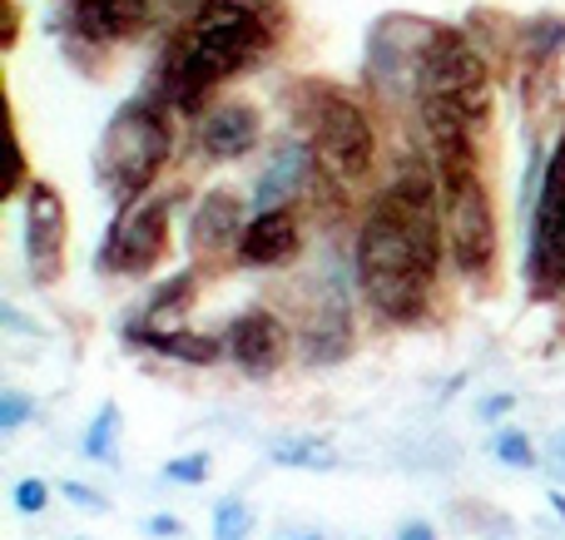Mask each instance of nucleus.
<instances>
[{
    "mask_svg": "<svg viewBox=\"0 0 565 540\" xmlns=\"http://www.w3.org/2000/svg\"><path fill=\"white\" fill-rule=\"evenodd\" d=\"M274 45V6L268 0H204L189 15L184 35L169 45L159 65V105L199 115L224 79L244 75Z\"/></svg>",
    "mask_w": 565,
    "mask_h": 540,
    "instance_id": "f257e3e1",
    "label": "nucleus"
},
{
    "mask_svg": "<svg viewBox=\"0 0 565 540\" xmlns=\"http://www.w3.org/2000/svg\"><path fill=\"white\" fill-rule=\"evenodd\" d=\"M352 268H358L362 303L372 307V317L397 323V327L427 317L441 268H431L427 258H422V248L412 244L407 224L397 218V208H392L387 198H377V204L362 214Z\"/></svg>",
    "mask_w": 565,
    "mask_h": 540,
    "instance_id": "f03ea898",
    "label": "nucleus"
},
{
    "mask_svg": "<svg viewBox=\"0 0 565 540\" xmlns=\"http://www.w3.org/2000/svg\"><path fill=\"white\" fill-rule=\"evenodd\" d=\"M169 105L159 99H129L115 119H109L105 139H99V179H105L109 198L129 208L149 184L159 179L174 134H169Z\"/></svg>",
    "mask_w": 565,
    "mask_h": 540,
    "instance_id": "7ed1b4c3",
    "label": "nucleus"
},
{
    "mask_svg": "<svg viewBox=\"0 0 565 540\" xmlns=\"http://www.w3.org/2000/svg\"><path fill=\"white\" fill-rule=\"evenodd\" d=\"M308 139H312L322 179L338 188L362 184L372 174V164H377L372 119L348 95H338V89H308Z\"/></svg>",
    "mask_w": 565,
    "mask_h": 540,
    "instance_id": "20e7f679",
    "label": "nucleus"
},
{
    "mask_svg": "<svg viewBox=\"0 0 565 540\" xmlns=\"http://www.w3.org/2000/svg\"><path fill=\"white\" fill-rule=\"evenodd\" d=\"M417 99H447L457 105L467 119H487L491 109V75L481 50L471 45L461 30H441L431 25L422 35V55H417V75H412Z\"/></svg>",
    "mask_w": 565,
    "mask_h": 540,
    "instance_id": "39448f33",
    "label": "nucleus"
},
{
    "mask_svg": "<svg viewBox=\"0 0 565 540\" xmlns=\"http://www.w3.org/2000/svg\"><path fill=\"white\" fill-rule=\"evenodd\" d=\"M526 283L536 298L565 293V129L541 169L536 198H531V248H526Z\"/></svg>",
    "mask_w": 565,
    "mask_h": 540,
    "instance_id": "423d86ee",
    "label": "nucleus"
},
{
    "mask_svg": "<svg viewBox=\"0 0 565 540\" xmlns=\"http://www.w3.org/2000/svg\"><path fill=\"white\" fill-rule=\"evenodd\" d=\"M441 218H447V258L467 283L487 288L491 273H497L501 258V228H497V208H491V194L481 179H467V184L447 188V204H441Z\"/></svg>",
    "mask_w": 565,
    "mask_h": 540,
    "instance_id": "0eeeda50",
    "label": "nucleus"
},
{
    "mask_svg": "<svg viewBox=\"0 0 565 540\" xmlns=\"http://www.w3.org/2000/svg\"><path fill=\"white\" fill-rule=\"evenodd\" d=\"M169 248V204H129L125 214L109 224L105 248H99V268L115 278H145L159 268Z\"/></svg>",
    "mask_w": 565,
    "mask_h": 540,
    "instance_id": "6e6552de",
    "label": "nucleus"
},
{
    "mask_svg": "<svg viewBox=\"0 0 565 540\" xmlns=\"http://www.w3.org/2000/svg\"><path fill=\"white\" fill-rule=\"evenodd\" d=\"M65 198L55 184H30L25 188V263L35 283H60L65 273Z\"/></svg>",
    "mask_w": 565,
    "mask_h": 540,
    "instance_id": "1a4fd4ad",
    "label": "nucleus"
},
{
    "mask_svg": "<svg viewBox=\"0 0 565 540\" xmlns=\"http://www.w3.org/2000/svg\"><path fill=\"white\" fill-rule=\"evenodd\" d=\"M224 343H228V357H234L238 372L268 377V372H278V363L288 357V327H282V317L268 313V307H248V313H238L234 323H228Z\"/></svg>",
    "mask_w": 565,
    "mask_h": 540,
    "instance_id": "9d476101",
    "label": "nucleus"
},
{
    "mask_svg": "<svg viewBox=\"0 0 565 540\" xmlns=\"http://www.w3.org/2000/svg\"><path fill=\"white\" fill-rule=\"evenodd\" d=\"M312 184H318V154H312V139L292 134V139H282V144L274 149V159H268L264 179H258V188H254V208L258 214H264V208H292Z\"/></svg>",
    "mask_w": 565,
    "mask_h": 540,
    "instance_id": "9b49d317",
    "label": "nucleus"
},
{
    "mask_svg": "<svg viewBox=\"0 0 565 540\" xmlns=\"http://www.w3.org/2000/svg\"><path fill=\"white\" fill-rule=\"evenodd\" d=\"M244 228H248L244 198H238L234 188H209V194L194 204V218H189V248H194V258L238 253Z\"/></svg>",
    "mask_w": 565,
    "mask_h": 540,
    "instance_id": "f8f14e48",
    "label": "nucleus"
},
{
    "mask_svg": "<svg viewBox=\"0 0 565 540\" xmlns=\"http://www.w3.org/2000/svg\"><path fill=\"white\" fill-rule=\"evenodd\" d=\"M302 253V224L292 208H264L248 218L244 238H238V263L244 268H288Z\"/></svg>",
    "mask_w": 565,
    "mask_h": 540,
    "instance_id": "ddd939ff",
    "label": "nucleus"
},
{
    "mask_svg": "<svg viewBox=\"0 0 565 540\" xmlns=\"http://www.w3.org/2000/svg\"><path fill=\"white\" fill-rule=\"evenodd\" d=\"M352 353V298L328 293L302 323V363L308 367H332Z\"/></svg>",
    "mask_w": 565,
    "mask_h": 540,
    "instance_id": "4468645a",
    "label": "nucleus"
},
{
    "mask_svg": "<svg viewBox=\"0 0 565 540\" xmlns=\"http://www.w3.org/2000/svg\"><path fill=\"white\" fill-rule=\"evenodd\" d=\"M199 149H204V159H244L248 149L264 139V119H258L254 105H244V99H228V105L209 109L204 119H199Z\"/></svg>",
    "mask_w": 565,
    "mask_h": 540,
    "instance_id": "2eb2a0df",
    "label": "nucleus"
},
{
    "mask_svg": "<svg viewBox=\"0 0 565 540\" xmlns=\"http://www.w3.org/2000/svg\"><path fill=\"white\" fill-rule=\"evenodd\" d=\"M154 0H75V30L95 45H119L149 30Z\"/></svg>",
    "mask_w": 565,
    "mask_h": 540,
    "instance_id": "dca6fc26",
    "label": "nucleus"
},
{
    "mask_svg": "<svg viewBox=\"0 0 565 540\" xmlns=\"http://www.w3.org/2000/svg\"><path fill=\"white\" fill-rule=\"evenodd\" d=\"M149 353H159V357H174V363H189V367H209V363H218V357L228 353V343H218L214 333H194V327H174V333H154L149 337Z\"/></svg>",
    "mask_w": 565,
    "mask_h": 540,
    "instance_id": "f3484780",
    "label": "nucleus"
},
{
    "mask_svg": "<svg viewBox=\"0 0 565 540\" xmlns=\"http://www.w3.org/2000/svg\"><path fill=\"white\" fill-rule=\"evenodd\" d=\"M268 462L282 472H338V452L318 436H278L268 446Z\"/></svg>",
    "mask_w": 565,
    "mask_h": 540,
    "instance_id": "a211bd4d",
    "label": "nucleus"
},
{
    "mask_svg": "<svg viewBox=\"0 0 565 540\" xmlns=\"http://www.w3.org/2000/svg\"><path fill=\"white\" fill-rule=\"evenodd\" d=\"M115 436H119V407L105 402L95 412V422L85 426V436H79V452H85L89 462H115Z\"/></svg>",
    "mask_w": 565,
    "mask_h": 540,
    "instance_id": "6ab92c4d",
    "label": "nucleus"
},
{
    "mask_svg": "<svg viewBox=\"0 0 565 540\" xmlns=\"http://www.w3.org/2000/svg\"><path fill=\"white\" fill-rule=\"evenodd\" d=\"M491 456H497L507 472H536L541 466V452L531 446V436L521 426H501L497 442H491Z\"/></svg>",
    "mask_w": 565,
    "mask_h": 540,
    "instance_id": "aec40b11",
    "label": "nucleus"
},
{
    "mask_svg": "<svg viewBox=\"0 0 565 540\" xmlns=\"http://www.w3.org/2000/svg\"><path fill=\"white\" fill-rule=\"evenodd\" d=\"M254 536V506L238 501V496H224L214 506V540H248Z\"/></svg>",
    "mask_w": 565,
    "mask_h": 540,
    "instance_id": "412c9836",
    "label": "nucleus"
},
{
    "mask_svg": "<svg viewBox=\"0 0 565 540\" xmlns=\"http://www.w3.org/2000/svg\"><path fill=\"white\" fill-rule=\"evenodd\" d=\"M209 472H214V462H209V452H184V456H174V462H164V482H174V486H199V482H209Z\"/></svg>",
    "mask_w": 565,
    "mask_h": 540,
    "instance_id": "4be33fe9",
    "label": "nucleus"
},
{
    "mask_svg": "<svg viewBox=\"0 0 565 540\" xmlns=\"http://www.w3.org/2000/svg\"><path fill=\"white\" fill-rule=\"evenodd\" d=\"M35 417V397L25 392H0V432H20Z\"/></svg>",
    "mask_w": 565,
    "mask_h": 540,
    "instance_id": "5701e85b",
    "label": "nucleus"
},
{
    "mask_svg": "<svg viewBox=\"0 0 565 540\" xmlns=\"http://www.w3.org/2000/svg\"><path fill=\"white\" fill-rule=\"evenodd\" d=\"M55 492L65 496V501L75 506V511H89V516H105V511H109V501H105V496H99L95 486H85V482H60Z\"/></svg>",
    "mask_w": 565,
    "mask_h": 540,
    "instance_id": "b1692460",
    "label": "nucleus"
},
{
    "mask_svg": "<svg viewBox=\"0 0 565 540\" xmlns=\"http://www.w3.org/2000/svg\"><path fill=\"white\" fill-rule=\"evenodd\" d=\"M50 506V486L40 482V476H25V482L15 486V511H25V516H40Z\"/></svg>",
    "mask_w": 565,
    "mask_h": 540,
    "instance_id": "393cba45",
    "label": "nucleus"
},
{
    "mask_svg": "<svg viewBox=\"0 0 565 540\" xmlns=\"http://www.w3.org/2000/svg\"><path fill=\"white\" fill-rule=\"evenodd\" d=\"M541 466H546L551 486H565V426L551 432V446H546V456H541Z\"/></svg>",
    "mask_w": 565,
    "mask_h": 540,
    "instance_id": "a878e982",
    "label": "nucleus"
},
{
    "mask_svg": "<svg viewBox=\"0 0 565 540\" xmlns=\"http://www.w3.org/2000/svg\"><path fill=\"white\" fill-rule=\"evenodd\" d=\"M516 407V392H491L477 402V422H501V417Z\"/></svg>",
    "mask_w": 565,
    "mask_h": 540,
    "instance_id": "bb28decb",
    "label": "nucleus"
},
{
    "mask_svg": "<svg viewBox=\"0 0 565 540\" xmlns=\"http://www.w3.org/2000/svg\"><path fill=\"white\" fill-rule=\"evenodd\" d=\"M145 536H154V540H179V536H184V521H179V516H149V521H145Z\"/></svg>",
    "mask_w": 565,
    "mask_h": 540,
    "instance_id": "cd10ccee",
    "label": "nucleus"
},
{
    "mask_svg": "<svg viewBox=\"0 0 565 540\" xmlns=\"http://www.w3.org/2000/svg\"><path fill=\"white\" fill-rule=\"evenodd\" d=\"M0 323H6V327H10V333H20V337H35V333H40V327H35V323H30V317H25V313H20V307H15V303H0Z\"/></svg>",
    "mask_w": 565,
    "mask_h": 540,
    "instance_id": "c85d7f7f",
    "label": "nucleus"
},
{
    "mask_svg": "<svg viewBox=\"0 0 565 540\" xmlns=\"http://www.w3.org/2000/svg\"><path fill=\"white\" fill-rule=\"evenodd\" d=\"M397 540H437V526H427V521H407L397 531Z\"/></svg>",
    "mask_w": 565,
    "mask_h": 540,
    "instance_id": "c756f323",
    "label": "nucleus"
},
{
    "mask_svg": "<svg viewBox=\"0 0 565 540\" xmlns=\"http://www.w3.org/2000/svg\"><path fill=\"white\" fill-rule=\"evenodd\" d=\"M546 501H551V511H556L561 521H565V492H556V486H551V496H546Z\"/></svg>",
    "mask_w": 565,
    "mask_h": 540,
    "instance_id": "7c9ffc66",
    "label": "nucleus"
},
{
    "mask_svg": "<svg viewBox=\"0 0 565 540\" xmlns=\"http://www.w3.org/2000/svg\"><path fill=\"white\" fill-rule=\"evenodd\" d=\"M292 540H322V536H292Z\"/></svg>",
    "mask_w": 565,
    "mask_h": 540,
    "instance_id": "2f4dec72",
    "label": "nucleus"
},
{
    "mask_svg": "<svg viewBox=\"0 0 565 540\" xmlns=\"http://www.w3.org/2000/svg\"><path fill=\"white\" fill-rule=\"evenodd\" d=\"M75 540H89V536H75Z\"/></svg>",
    "mask_w": 565,
    "mask_h": 540,
    "instance_id": "473e14b6",
    "label": "nucleus"
}]
</instances>
